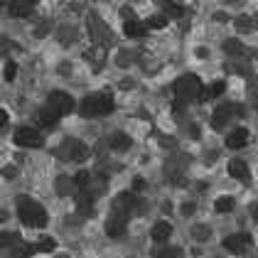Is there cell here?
I'll return each mask as SVG.
<instances>
[{
	"label": "cell",
	"mask_w": 258,
	"mask_h": 258,
	"mask_svg": "<svg viewBox=\"0 0 258 258\" xmlns=\"http://www.w3.org/2000/svg\"><path fill=\"white\" fill-rule=\"evenodd\" d=\"M224 49H226L229 54H241V49H243V47H241L236 40H229L226 44H224Z\"/></svg>",
	"instance_id": "obj_29"
},
{
	"label": "cell",
	"mask_w": 258,
	"mask_h": 258,
	"mask_svg": "<svg viewBox=\"0 0 258 258\" xmlns=\"http://www.w3.org/2000/svg\"><path fill=\"white\" fill-rule=\"evenodd\" d=\"M251 217H253V221H256V224H258V204H256V207H253V212H251Z\"/></svg>",
	"instance_id": "obj_33"
},
{
	"label": "cell",
	"mask_w": 258,
	"mask_h": 258,
	"mask_svg": "<svg viewBox=\"0 0 258 258\" xmlns=\"http://www.w3.org/2000/svg\"><path fill=\"white\" fill-rule=\"evenodd\" d=\"M18 3H27V5H32V8H35V3H37V0H18Z\"/></svg>",
	"instance_id": "obj_34"
},
{
	"label": "cell",
	"mask_w": 258,
	"mask_h": 258,
	"mask_svg": "<svg viewBox=\"0 0 258 258\" xmlns=\"http://www.w3.org/2000/svg\"><path fill=\"white\" fill-rule=\"evenodd\" d=\"M108 145H111V150H116V153H125V150L133 145V140L128 138L125 133H113L111 140H108Z\"/></svg>",
	"instance_id": "obj_15"
},
{
	"label": "cell",
	"mask_w": 258,
	"mask_h": 258,
	"mask_svg": "<svg viewBox=\"0 0 258 258\" xmlns=\"http://www.w3.org/2000/svg\"><path fill=\"white\" fill-rule=\"evenodd\" d=\"M224 91H226V81H212L209 86H204L202 99H219Z\"/></svg>",
	"instance_id": "obj_18"
},
{
	"label": "cell",
	"mask_w": 258,
	"mask_h": 258,
	"mask_svg": "<svg viewBox=\"0 0 258 258\" xmlns=\"http://www.w3.org/2000/svg\"><path fill=\"white\" fill-rule=\"evenodd\" d=\"M81 214H91L94 212V197L91 195H79V202H77Z\"/></svg>",
	"instance_id": "obj_22"
},
{
	"label": "cell",
	"mask_w": 258,
	"mask_h": 258,
	"mask_svg": "<svg viewBox=\"0 0 258 258\" xmlns=\"http://www.w3.org/2000/svg\"><path fill=\"white\" fill-rule=\"evenodd\" d=\"M89 182H91L89 170H79V172L74 175V187H79V189H86V187H89Z\"/></svg>",
	"instance_id": "obj_25"
},
{
	"label": "cell",
	"mask_w": 258,
	"mask_h": 258,
	"mask_svg": "<svg viewBox=\"0 0 258 258\" xmlns=\"http://www.w3.org/2000/svg\"><path fill=\"white\" fill-rule=\"evenodd\" d=\"M3 74H5V81H15L18 79V64H15V61H5Z\"/></svg>",
	"instance_id": "obj_26"
},
{
	"label": "cell",
	"mask_w": 258,
	"mask_h": 258,
	"mask_svg": "<svg viewBox=\"0 0 258 258\" xmlns=\"http://www.w3.org/2000/svg\"><path fill=\"white\" fill-rule=\"evenodd\" d=\"M165 25H167V18H165V15H153V18L145 20V27H148V30H162Z\"/></svg>",
	"instance_id": "obj_24"
},
{
	"label": "cell",
	"mask_w": 258,
	"mask_h": 258,
	"mask_svg": "<svg viewBox=\"0 0 258 258\" xmlns=\"http://www.w3.org/2000/svg\"><path fill=\"white\" fill-rule=\"evenodd\" d=\"M13 140H15V145H20V148H27V150H37V148H42V136L37 128H30V125H20L18 131H15V136H13Z\"/></svg>",
	"instance_id": "obj_5"
},
{
	"label": "cell",
	"mask_w": 258,
	"mask_h": 258,
	"mask_svg": "<svg viewBox=\"0 0 258 258\" xmlns=\"http://www.w3.org/2000/svg\"><path fill=\"white\" fill-rule=\"evenodd\" d=\"M160 8H162L165 18H182V13H184V8L175 0H160Z\"/></svg>",
	"instance_id": "obj_16"
},
{
	"label": "cell",
	"mask_w": 258,
	"mask_h": 258,
	"mask_svg": "<svg viewBox=\"0 0 258 258\" xmlns=\"http://www.w3.org/2000/svg\"><path fill=\"white\" fill-rule=\"evenodd\" d=\"M57 120H59V116H57L52 108H47V106H44V108L40 111V125L42 128H54V125H57Z\"/></svg>",
	"instance_id": "obj_19"
},
{
	"label": "cell",
	"mask_w": 258,
	"mask_h": 258,
	"mask_svg": "<svg viewBox=\"0 0 258 258\" xmlns=\"http://www.w3.org/2000/svg\"><path fill=\"white\" fill-rule=\"evenodd\" d=\"M32 5H27V3H18V0H10L8 3V13L13 15V18H30L32 15Z\"/></svg>",
	"instance_id": "obj_14"
},
{
	"label": "cell",
	"mask_w": 258,
	"mask_h": 258,
	"mask_svg": "<svg viewBox=\"0 0 258 258\" xmlns=\"http://www.w3.org/2000/svg\"><path fill=\"white\" fill-rule=\"evenodd\" d=\"M8 120H10V116H8V111H5V108H0V133L5 131V125H8Z\"/></svg>",
	"instance_id": "obj_31"
},
{
	"label": "cell",
	"mask_w": 258,
	"mask_h": 258,
	"mask_svg": "<svg viewBox=\"0 0 258 258\" xmlns=\"http://www.w3.org/2000/svg\"><path fill=\"white\" fill-rule=\"evenodd\" d=\"M125 229H128V219H125V214L113 212L111 217L106 219V234L111 238H120L125 234Z\"/></svg>",
	"instance_id": "obj_7"
},
{
	"label": "cell",
	"mask_w": 258,
	"mask_h": 258,
	"mask_svg": "<svg viewBox=\"0 0 258 258\" xmlns=\"http://www.w3.org/2000/svg\"><path fill=\"white\" fill-rule=\"evenodd\" d=\"M251 246H253V238L248 236V234H231V236L224 238V248H226L229 253H234V256L246 253Z\"/></svg>",
	"instance_id": "obj_6"
},
{
	"label": "cell",
	"mask_w": 258,
	"mask_h": 258,
	"mask_svg": "<svg viewBox=\"0 0 258 258\" xmlns=\"http://www.w3.org/2000/svg\"><path fill=\"white\" fill-rule=\"evenodd\" d=\"M79 113L84 118H101V116H111L116 103L108 94H89L79 101Z\"/></svg>",
	"instance_id": "obj_2"
},
{
	"label": "cell",
	"mask_w": 258,
	"mask_h": 258,
	"mask_svg": "<svg viewBox=\"0 0 258 258\" xmlns=\"http://www.w3.org/2000/svg\"><path fill=\"white\" fill-rule=\"evenodd\" d=\"M136 209H138L136 192H118V195H116V199H113V212L128 214V212H136Z\"/></svg>",
	"instance_id": "obj_8"
},
{
	"label": "cell",
	"mask_w": 258,
	"mask_h": 258,
	"mask_svg": "<svg viewBox=\"0 0 258 258\" xmlns=\"http://www.w3.org/2000/svg\"><path fill=\"white\" fill-rule=\"evenodd\" d=\"M77 101H74V96L69 94V91H61V89H57V91H49V96H47V108H52L57 116H69L72 111H77Z\"/></svg>",
	"instance_id": "obj_4"
},
{
	"label": "cell",
	"mask_w": 258,
	"mask_h": 258,
	"mask_svg": "<svg viewBox=\"0 0 258 258\" xmlns=\"http://www.w3.org/2000/svg\"><path fill=\"white\" fill-rule=\"evenodd\" d=\"M192 212H195V204H192V202H187V204L182 207V214H187V217H189Z\"/></svg>",
	"instance_id": "obj_32"
},
{
	"label": "cell",
	"mask_w": 258,
	"mask_h": 258,
	"mask_svg": "<svg viewBox=\"0 0 258 258\" xmlns=\"http://www.w3.org/2000/svg\"><path fill=\"white\" fill-rule=\"evenodd\" d=\"M0 3H3V0H0Z\"/></svg>",
	"instance_id": "obj_35"
},
{
	"label": "cell",
	"mask_w": 258,
	"mask_h": 258,
	"mask_svg": "<svg viewBox=\"0 0 258 258\" xmlns=\"http://www.w3.org/2000/svg\"><path fill=\"white\" fill-rule=\"evenodd\" d=\"M226 170H229V175L234 179H241V182H248L251 179V172H248V165L243 162V160H229V165H226Z\"/></svg>",
	"instance_id": "obj_10"
},
{
	"label": "cell",
	"mask_w": 258,
	"mask_h": 258,
	"mask_svg": "<svg viewBox=\"0 0 258 258\" xmlns=\"http://www.w3.org/2000/svg\"><path fill=\"white\" fill-rule=\"evenodd\" d=\"M170 236H172V224H170V221H158V224H153L150 238H153L155 243H162V241H167Z\"/></svg>",
	"instance_id": "obj_13"
},
{
	"label": "cell",
	"mask_w": 258,
	"mask_h": 258,
	"mask_svg": "<svg viewBox=\"0 0 258 258\" xmlns=\"http://www.w3.org/2000/svg\"><path fill=\"white\" fill-rule=\"evenodd\" d=\"M148 184H145V179L143 177H133V192H143Z\"/></svg>",
	"instance_id": "obj_30"
},
{
	"label": "cell",
	"mask_w": 258,
	"mask_h": 258,
	"mask_svg": "<svg viewBox=\"0 0 258 258\" xmlns=\"http://www.w3.org/2000/svg\"><path fill=\"white\" fill-rule=\"evenodd\" d=\"M89 155V148L84 145V143H72V148H69V160H74V162H81V160Z\"/></svg>",
	"instance_id": "obj_20"
},
{
	"label": "cell",
	"mask_w": 258,
	"mask_h": 258,
	"mask_svg": "<svg viewBox=\"0 0 258 258\" xmlns=\"http://www.w3.org/2000/svg\"><path fill=\"white\" fill-rule=\"evenodd\" d=\"M18 217L30 229H44L47 226V209L32 197L18 199Z\"/></svg>",
	"instance_id": "obj_1"
},
{
	"label": "cell",
	"mask_w": 258,
	"mask_h": 258,
	"mask_svg": "<svg viewBox=\"0 0 258 258\" xmlns=\"http://www.w3.org/2000/svg\"><path fill=\"white\" fill-rule=\"evenodd\" d=\"M214 209H217L219 214H231V212L236 209V199L224 195V197H219L217 202H214Z\"/></svg>",
	"instance_id": "obj_17"
},
{
	"label": "cell",
	"mask_w": 258,
	"mask_h": 258,
	"mask_svg": "<svg viewBox=\"0 0 258 258\" xmlns=\"http://www.w3.org/2000/svg\"><path fill=\"white\" fill-rule=\"evenodd\" d=\"M179 256H182V248H177V246H167V248L160 251V258H179Z\"/></svg>",
	"instance_id": "obj_28"
},
{
	"label": "cell",
	"mask_w": 258,
	"mask_h": 258,
	"mask_svg": "<svg viewBox=\"0 0 258 258\" xmlns=\"http://www.w3.org/2000/svg\"><path fill=\"white\" fill-rule=\"evenodd\" d=\"M204 94V84L195 74H184L175 81V96L177 101H199Z\"/></svg>",
	"instance_id": "obj_3"
},
{
	"label": "cell",
	"mask_w": 258,
	"mask_h": 258,
	"mask_svg": "<svg viewBox=\"0 0 258 258\" xmlns=\"http://www.w3.org/2000/svg\"><path fill=\"white\" fill-rule=\"evenodd\" d=\"M35 246H37V253H52V251H57V241L52 236H40V241Z\"/></svg>",
	"instance_id": "obj_21"
},
{
	"label": "cell",
	"mask_w": 258,
	"mask_h": 258,
	"mask_svg": "<svg viewBox=\"0 0 258 258\" xmlns=\"http://www.w3.org/2000/svg\"><path fill=\"white\" fill-rule=\"evenodd\" d=\"M238 111H241V108H238L236 103H221L217 111H214V125H224L231 116H236Z\"/></svg>",
	"instance_id": "obj_12"
},
{
	"label": "cell",
	"mask_w": 258,
	"mask_h": 258,
	"mask_svg": "<svg viewBox=\"0 0 258 258\" xmlns=\"http://www.w3.org/2000/svg\"><path fill=\"white\" fill-rule=\"evenodd\" d=\"M37 253V246H32V243H18V248H15V256L18 258H30Z\"/></svg>",
	"instance_id": "obj_23"
},
{
	"label": "cell",
	"mask_w": 258,
	"mask_h": 258,
	"mask_svg": "<svg viewBox=\"0 0 258 258\" xmlns=\"http://www.w3.org/2000/svg\"><path fill=\"white\" fill-rule=\"evenodd\" d=\"M148 32V27H145V22L136 20V18H128V20L123 22V35L125 37H131V40H138Z\"/></svg>",
	"instance_id": "obj_11"
},
{
	"label": "cell",
	"mask_w": 258,
	"mask_h": 258,
	"mask_svg": "<svg viewBox=\"0 0 258 258\" xmlns=\"http://www.w3.org/2000/svg\"><path fill=\"white\" fill-rule=\"evenodd\" d=\"M20 238L15 236V234H8V231H0V248H8V246H13V243H18Z\"/></svg>",
	"instance_id": "obj_27"
},
{
	"label": "cell",
	"mask_w": 258,
	"mask_h": 258,
	"mask_svg": "<svg viewBox=\"0 0 258 258\" xmlns=\"http://www.w3.org/2000/svg\"><path fill=\"white\" fill-rule=\"evenodd\" d=\"M251 140V133L246 128H234L229 136H226V148L229 150H243Z\"/></svg>",
	"instance_id": "obj_9"
}]
</instances>
